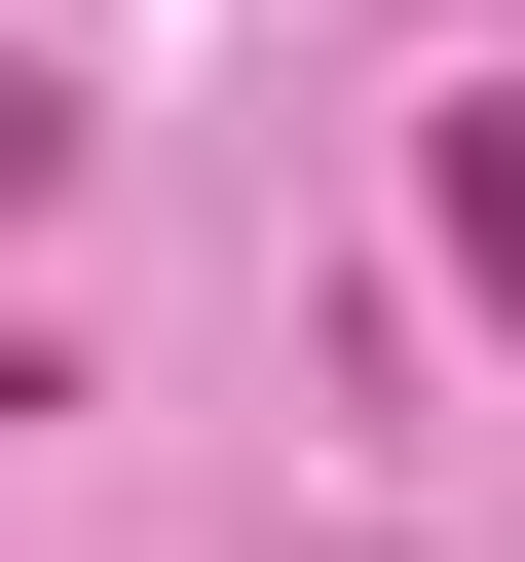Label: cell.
Here are the masks:
<instances>
[{
  "label": "cell",
  "instance_id": "6da1fadb",
  "mask_svg": "<svg viewBox=\"0 0 525 562\" xmlns=\"http://www.w3.org/2000/svg\"><path fill=\"white\" fill-rule=\"evenodd\" d=\"M413 262H450V338H525V113H413Z\"/></svg>",
  "mask_w": 525,
  "mask_h": 562
}]
</instances>
